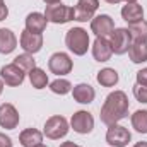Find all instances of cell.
Wrapping results in <instances>:
<instances>
[{"instance_id": "7c38bea8", "label": "cell", "mask_w": 147, "mask_h": 147, "mask_svg": "<svg viewBox=\"0 0 147 147\" xmlns=\"http://www.w3.org/2000/svg\"><path fill=\"white\" fill-rule=\"evenodd\" d=\"M99 7V0H79L74 12H75V21L79 22H87L92 21L96 10Z\"/></svg>"}, {"instance_id": "9a60e30c", "label": "cell", "mask_w": 147, "mask_h": 147, "mask_svg": "<svg viewBox=\"0 0 147 147\" xmlns=\"http://www.w3.org/2000/svg\"><path fill=\"white\" fill-rule=\"evenodd\" d=\"M72 96H74V99H75L77 103H80V105H89V103L94 101L96 91H94L92 86L82 82V84H77V86L72 87Z\"/></svg>"}, {"instance_id": "e0dca14e", "label": "cell", "mask_w": 147, "mask_h": 147, "mask_svg": "<svg viewBox=\"0 0 147 147\" xmlns=\"http://www.w3.org/2000/svg\"><path fill=\"white\" fill-rule=\"evenodd\" d=\"M16 46H17L16 34L7 28H0V53L9 55V53H12L16 50Z\"/></svg>"}, {"instance_id": "d6a6232c", "label": "cell", "mask_w": 147, "mask_h": 147, "mask_svg": "<svg viewBox=\"0 0 147 147\" xmlns=\"http://www.w3.org/2000/svg\"><path fill=\"white\" fill-rule=\"evenodd\" d=\"M134 147H147V142H137Z\"/></svg>"}, {"instance_id": "ac0fdd59", "label": "cell", "mask_w": 147, "mask_h": 147, "mask_svg": "<svg viewBox=\"0 0 147 147\" xmlns=\"http://www.w3.org/2000/svg\"><path fill=\"white\" fill-rule=\"evenodd\" d=\"M121 17H123V21H127L128 24L137 22V21H142V19H144V9H142V5H139V3H127V5L121 9Z\"/></svg>"}, {"instance_id": "83f0119b", "label": "cell", "mask_w": 147, "mask_h": 147, "mask_svg": "<svg viewBox=\"0 0 147 147\" xmlns=\"http://www.w3.org/2000/svg\"><path fill=\"white\" fill-rule=\"evenodd\" d=\"M137 84H142V86H147V67L139 70L137 72Z\"/></svg>"}, {"instance_id": "4316f807", "label": "cell", "mask_w": 147, "mask_h": 147, "mask_svg": "<svg viewBox=\"0 0 147 147\" xmlns=\"http://www.w3.org/2000/svg\"><path fill=\"white\" fill-rule=\"evenodd\" d=\"M134 96H135L137 101H140V103H147V86L135 84V86H134Z\"/></svg>"}, {"instance_id": "44dd1931", "label": "cell", "mask_w": 147, "mask_h": 147, "mask_svg": "<svg viewBox=\"0 0 147 147\" xmlns=\"http://www.w3.org/2000/svg\"><path fill=\"white\" fill-rule=\"evenodd\" d=\"M128 33L132 36V41H147V21H137L128 24Z\"/></svg>"}, {"instance_id": "30bf717a", "label": "cell", "mask_w": 147, "mask_h": 147, "mask_svg": "<svg viewBox=\"0 0 147 147\" xmlns=\"http://www.w3.org/2000/svg\"><path fill=\"white\" fill-rule=\"evenodd\" d=\"M24 77L26 72L22 69H19L16 63H9V65H3L0 69V79L3 80V84L10 86V87H17L24 82Z\"/></svg>"}, {"instance_id": "277c9868", "label": "cell", "mask_w": 147, "mask_h": 147, "mask_svg": "<svg viewBox=\"0 0 147 147\" xmlns=\"http://www.w3.org/2000/svg\"><path fill=\"white\" fill-rule=\"evenodd\" d=\"M43 134L51 140H58L69 134V121L60 115H53L46 120Z\"/></svg>"}, {"instance_id": "e575fe53", "label": "cell", "mask_w": 147, "mask_h": 147, "mask_svg": "<svg viewBox=\"0 0 147 147\" xmlns=\"http://www.w3.org/2000/svg\"><path fill=\"white\" fill-rule=\"evenodd\" d=\"M2 91H3V80L0 79V94H2Z\"/></svg>"}, {"instance_id": "f1b7e54d", "label": "cell", "mask_w": 147, "mask_h": 147, "mask_svg": "<svg viewBox=\"0 0 147 147\" xmlns=\"http://www.w3.org/2000/svg\"><path fill=\"white\" fill-rule=\"evenodd\" d=\"M12 146H14L12 139L9 135H5V134L0 132V147H12Z\"/></svg>"}, {"instance_id": "5bb4252c", "label": "cell", "mask_w": 147, "mask_h": 147, "mask_svg": "<svg viewBox=\"0 0 147 147\" xmlns=\"http://www.w3.org/2000/svg\"><path fill=\"white\" fill-rule=\"evenodd\" d=\"M113 55L111 45L106 38H96L92 43V57L96 62H108Z\"/></svg>"}, {"instance_id": "ffe728a7", "label": "cell", "mask_w": 147, "mask_h": 147, "mask_svg": "<svg viewBox=\"0 0 147 147\" xmlns=\"http://www.w3.org/2000/svg\"><path fill=\"white\" fill-rule=\"evenodd\" d=\"M128 57L134 63L147 62V41H134L128 50Z\"/></svg>"}, {"instance_id": "1f68e13d", "label": "cell", "mask_w": 147, "mask_h": 147, "mask_svg": "<svg viewBox=\"0 0 147 147\" xmlns=\"http://www.w3.org/2000/svg\"><path fill=\"white\" fill-rule=\"evenodd\" d=\"M43 2H45L46 5H53V3H60L62 0H43Z\"/></svg>"}, {"instance_id": "6da1fadb", "label": "cell", "mask_w": 147, "mask_h": 147, "mask_svg": "<svg viewBox=\"0 0 147 147\" xmlns=\"http://www.w3.org/2000/svg\"><path fill=\"white\" fill-rule=\"evenodd\" d=\"M128 96L123 91H113L111 94H108L103 108H101V121L105 125H113L118 123L120 120H123L128 115Z\"/></svg>"}, {"instance_id": "8d00e7d4", "label": "cell", "mask_w": 147, "mask_h": 147, "mask_svg": "<svg viewBox=\"0 0 147 147\" xmlns=\"http://www.w3.org/2000/svg\"><path fill=\"white\" fill-rule=\"evenodd\" d=\"M34 147H48V146H45V144L41 142V144H38V146H34Z\"/></svg>"}, {"instance_id": "7402d4cb", "label": "cell", "mask_w": 147, "mask_h": 147, "mask_svg": "<svg viewBox=\"0 0 147 147\" xmlns=\"http://www.w3.org/2000/svg\"><path fill=\"white\" fill-rule=\"evenodd\" d=\"M118 72L115 69H103L99 70L98 75H96V80L103 86V87H113L118 84Z\"/></svg>"}, {"instance_id": "8992f818", "label": "cell", "mask_w": 147, "mask_h": 147, "mask_svg": "<svg viewBox=\"0 0 147 147\" xmlns=\"http://www.w3.org/2000/svg\"><path fill=\"white\" fill-rule=\"evenodd\" d=\"M130 140H132V134L128 132L127 127H121L118 123H113V125L108 127L106 142L111 147H127Z\"/></svg>"}, {"instance_id": "836d02e7", "label": "cell", "mask_w": 147, "mask_h": 147, "mask_svg": "<svg viewBox=\"0 0 147 147\" xmlns=\"http://www.w3.org/2000/svg\"><path fill=\"white\" fill-rule=\"evenodd\" d=\"M105 2H108V3H111V5H115V3H120L121 0H105Z\"/></svg>"}, {"instance_id": "603a6c76", "label": "cell", "mask_w": 147, "mask_h": 147, "mask_svg": "<svg viewBox=\"0 0 147 147\" xmlns=\"http://www.w3.org/2000/svg\"><path fill=\"white\" fill-rule=\"evenodd\" d=\"M29 74V82H31V86L34 87V89H45L46 86H48V74L45 72L43 69H38L34 67Z\"/></svg>"}, {"instance_id": "484cf974", "label": "cell", "mask_w": 147, "mask_h": 147, "mask_svg": "<svg viewBox=\"0 0 147 147\" xmlns=\"http://www.w3.org/2000/svg\"><path fill=\"white\" fill-rule=\"evenodd\" d=\"M50 89L51 92L55 94H60V96H65L72 91V84L67 80V79H55L53 82H50Z\"/></svg>"}, {"instance_id": "d6986e66", "label": "cell", "mask_w": 147, "mask_h": 147, "mask_svg": "<svg viewBox=\"0 0 147 147\" xmlns=\"http://www.w3.org/2000/svg\"><path fill=\"white\" fill-rule=\"evenodd\" d=\"M19 142L22 147H34L43 142V134L36 128H26L19 135Z\"/></svg>"}, {"instance_id": "52a82bcc", "label": "cell", "mask_w": 147, "mask_h": 147, "mask_svg": "<svg viewBox=\"0 0 147 147\" xmlns=\"http://www.w3.org/2000/svg\"><path fill=\"white\" fill-rule=\"evenodd\" d=\"M70 127L74 128V132H77L80 135H87L94 128V118L86 110L75 111L72 115V118H70Z\"/></svg>"}, {"instance_id": "7a4b0ae2", "label": "cell", "mask_w": 147, "mask_h": 147, "mask_svg": "<svg viewBox=\"0 0 147 147\" xmlns=\"http://www.w3.org/2000/svg\"><path fill=\"white\" fill-rule=\"evenodd\" d=\"M89 43H91L89 34L82 28H72L65 34V45H67V48L72 51L74 55H77V57H82V55L87 53Z\"/></svg>"}, {"instance_id": "4fadbf2b", "label": "cell", "mask_w": 147, "mask_h": 147, "mask_svg": "<svg viewBox=\"0 0 147 147\" xmlns=\"http://www.w3.org/2000/svg\"><path fill=\"white\" fill-rule=\"evenodd\" d=\"M21 48L29 53V55H34L38 53L41 48H43V34H38V33H31L28 29H24L21 33Z\"/></svg>"}, {"instance_id": "3957f363", "label": "cell", "mask_w": 147, "mask_h": 147, "mask_svg": "<svg viewBox=\"0 0 147 147\" xmlns=\"http://www.w3.org/2000/svg\"><path fill=\"white\" fill-rule=\"evenodd\" d=\"M45 17L48 22H53V24H67L70 21H75V12H74V7L63 5V3H53V5H46Z\"/></svg>"}, {"instance_id": "d4e9b609", "label": "cell", "mask_w": 147, "mask_h": 147, "mask_svg": "<svg viewBox=\"0 0 147 147\" xmlns=\"http://www.w3.org/2000/svg\"><path fill=\"white\" fill-rule=\"evenodd\" d=\"M12 63H16L19 69H22L24 72H31L34 67H36V62H34V58H33V55H29V53H22V55H17L16 58H14V62Z\"/></svg>"}, {"instance_id": "ba28073f", "label": "cell", "mask_w": 147, "mask_h": 147, "mask_svg": "<svg viewBox=\"0 0 147 147\" xmlns=\"http://www.w3.org/2000/svg\"><path fill=\"white\" fill-rule=\"evenodd\" d=\"M48 69L51 74H57V75H67V74L72 72L74 63L70 60V57L63 51H57L50 57L48 60Z\"/></svg>"}, {"instance_id": "4dcf8cb0", "label": "cell", "mask_w": 147, "mask_h": 147, "mask_svg": "<svg viewBox=\"0 0 147 147\" xmlns=\"http://www.w3.org/2000/svg\"><path fill=\"white\" fill-rule=\"evenodd\" d=\"M60 147H80V146H77V144H74V142H70V140H67V142L60 144Z\"/></svg>"}, {"instance_id": "f546056e", "label": "cell", "mask_w": 147, "mask_h": 147, "mask_svg": "<svg viewBox=\"0 0 147 147\" xmlns=\"http://www.w3.org/2000/svg\"><path fill=\"white\" fill-rule=\"evenodd\" d=\"M7 16H9V9H7L5 2H3V0H0V21H5V19H7Z\"/></svg>"}, {"instance_id": "d590c367", "label": "cell", "mask_w": 147, "mask_h": 147, "mask_svg": "<svg viewBox=\"0 0 147 147\" xmlns=\"http://www.w3.org/2000/svg\"><path fill=\"white\" fill-rule=\"evenodd\" d=\"M127 3H137V0H125Z\"/></svg>"}, {"instance_id": "8fae6325", "label": "cell", "mask_w": 147, "mask_h": 147, "mask_svg": "<svg viewBox=\"0 0 147 147\" xmlns=\"http://www.w3.org/2000/svg\"><path fill=\"white\" fill-rule=\"evenodd\" d=\"M19 120H21L19 111L16 110L14 105H10V103L0 105V127H2V128H5V130H14V128H17Z\"/></svg>"}, {"instance_id": "cb8c5ba5", "label": "cell", "mask_w": 147, "mask_h": 147, "mask_svg": "<svg viewBox=\"0 0 147 147\" xmlns=\"http://www.w3.org/2000/svg\"><path fill=\"white\" fill-rule=\"evenodd\" d=\"M130 120H132V127L139 134H147V110H137Z\"/></svg>"}, {"instance_id": "5b68a950", "label": "cell", "mask_w": 147, "mask_h": 147, "mask_svg": "<svg viewBox=\"0 0 147 147\" xmlns=\"http://www.w3.org/2000/svg\"><path fill=\"white\" fill-rule=\"evenodd\" d=\"M110 45H111V50L115 55H123L130 50L132 46V36L128 33L127 28H115V31L110 34Z\"/></svg>"}, {"instance_id": "9c48e42d", "label": "cell", "mask_w": 147, "mask_h": 147, "mask_svg": "<svg viewBox=\"0 0 147 147\" xmlns=\"http://www.w3.org/2000/svg\"><path fill=\"white\" fill-rule=\"evenodd\" d=\"M91 31L96 34V38H108L115 31V22L108 14H99L92 17L91 21Z\"/></svg>"}, {"instance_id": "2e32d148", "label": "cell", "mask_w": 147, "mask_h": 147, "mask_svg": "<svg viewBox=\"0 0 147 147\" xmlns=\"http://www.w3.org/2000/svg\"><path fill=\"white\" fill-rule=\"evenodd\" d=\"M46 24H48V21H46L45 14H41V12H31L26 17V29L31 33L43 34L46 29Z\"/></svg>"}]
</instances>
